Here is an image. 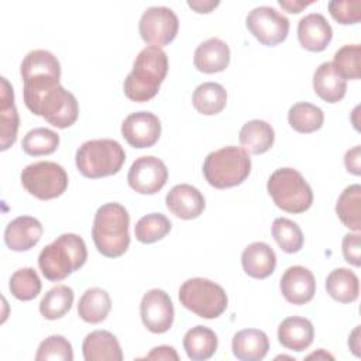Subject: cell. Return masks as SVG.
I'll list each match as a JSON object with an SVG mask.
<instances>
[{
	"label": "cell",
	"mask_w": 361,
	"mask_h": 361,
	"mask_svg": "<svg viewBox=\"0 0 361 361\" xmlns=\"http://www.w3.org/2000/svg\"><path fill=\"white\" fill-rule=\"evenodd\" d=\"M165 203L168 210L182 220H192L199 217L204 210V197L192 185H175L166 195Z\"/></svg>",
	"instance_id": "cell-16"
},
{
	"label": "cell",
	"mask_w": 361,
	"mask_h": 361,
	"mask_svg": "<svg viewBox=\"0 0 361 361\" xmlns=\"http://www.w3.org/2000/svg\"><path fill=\"white\" fill-rule=\"evenodd\" d=\"M188 6L192 7L196 13H210L214 7L219 6V1H195V0H189L188 1Z\"/></svg>",
	"instance_id": "cell-46"
},
{
	"label": "cell",
	"mask_w": 361,
	"mask_h": 361,
	"mask_svg": "<svg viewBox=\"0 0 361 361\" xmlns=\"http://www.w3.org/2000/svg\"><path fill=\"white\" fill-rule=\"evenodd\" d=\"M42 224L31 216H18L4 230V243L13 251H28L38 244L42 235Z\"/></svg>",
	"instance_id": "cell-18"
},
{
	"label": "cell",
	"mask_w": 361,
	"mask_h": 361,
	"mask_svg": "<svg viewBox=\"0 0 361 361\" xmlns=\"http://www.w3.org/2000/svg\"><path fill=\"white\" fill-rule=\"evenodd\" d=\"M59 145V135L45 127H37L30 130L21 142L23 151L31 157L49 155L56 151Z\"/></svg>",
	"instance_id": "cell-36"
},
{
	"label": "cell",
	"mask_w": 361,
	"mask_h": 361,
	"mask_svg": "<svg viewBox=\"0 0 361 361\" xmlns=\"http://www.w3.org/2000/svg\"><path fill=\"white\" fill-rule=\"evenodd\" d=\"M217 336L206 326H195L183 336V348L193 361H204L214 355L217 350Z\"/></svg>",
	"instance_id": "cell-28"
},
{
	"label": "cell",
	"mask_w": 361,
	"mask_h": 361,
	"mask_svg": "<svg viewBox=\"0 0 361 361\" xmlns=\"http://www.w3.org/2000/svg\"><path fill=\"white\" fill-rule=\"evenodd\" d=\"M179 30L178 16L165 6L148 7L138 23V31L144 42L154 47H164L172 42Z\"/></svg>",
	"instance_id": "cell-10"
},
{
	"label": "cell",
	"mask_w": 361,
	"mask_h": 361,
	"mask_svg": "<svg viewBox=\"0 0 361 361\" xmlns=\"http://www.w3.org/2000/svg\"><path fill=\"white\" fill-rule=\"evenodd\" d=\"M343 255L344 259L354 265L360 267L361 265V257H360V234L353 233V234H345L343 238Z\"/></svg>",
	"instance_id": "cell-42"
},
{
	"label": "cell",
	"mask_w": 361,
	"mask_h": 361,
	"mask_svg": "<svg viewBox=\"0 0 361 361\" xmlns=\"http://www.w3.org/2000/svg\"><path fill=\"white\" fill-rule=\"evenodd\" d=\"M86 259L87 250L83 238L73 233H65L41 250L38 267L48 281L59 282L82 268Z\"/></svg>",
	"instance_id": "cell-4"
},
{
	"label": "cell",
	"mask_w": 361,
	"mask_h": 361,
	"mask_svg": "<svg viewBox=\"0 0 361 361\" xmlns=\"http://www.w3.org/2000/svg\"><path fill=\"white\" fill-rule=\"evenodd\" d=\"M126 161L120 142L110 138L83 142L75 155L76 168L85 178L97 179L116 175Z\"/></svg>",
	"instance_id": "cell-6"
},
{
	"label": "cell",
	"mask_w": 361,
	"mask_h": 361,
	"mask_svg": "<svg viewBox=\"0 0 361 361\" xmlns=\"http://www.w3.org/2000/svg\"><path fill=\"white\" fill-rule=\"evenodd\" d=\"M121 135L134 148H149L161 137V121L149 111L131 113L121 123Z\"/></svg>",
	"instance_id": "cell-14"
},
{
	"label": "cell",
	"mask_w": 361,
	"mask_h": 361,
	"mask_svg": "<svg viewBox=\"0 0 361 361\" xmlns=\"http://www.w3.org/2000/svg\"><path fill=\"white\" fill-rule=\"evenodd\" d=\"M37 361H72L73 350L71 343L63 336H49L38 345L35 355Z\"/></svg>",
	"instance_id": "cell-40"
},
{
	"label": "cell",
	"mask_w": 361,
	"mask_h": 361,
	"mask_svg": "<svg viewBox=\"0 0 361 361\" xmlns=\"http://www.w3.org/2000/svg\"><path fill=\"white\" fill-rule=\"evenodd\" d=\"M283 298L293 305H305L310 302L316 292V279L307 268L302 265L289 267L279 282Z\"/></svg>",
	"instance_id": "cell-15"
},
{
	"label": "cell",
	"mask_w": 361,
	"mask_h": 361,
	"mask_svg": "<svg viewBox=\"0 0 361 361\" xmlns=\"http://www.w3.org/2000/svg\"><path fill=\"white\" fill-rule=\"evenodd\" d=\"M24 189L39 200L61 196L68 188V173L56 162L39 161L27 165L21 172Z\"/></svg>",
	"instance_id": "cell-9"
},
{
	"label": "cell",
	"mask_w": 361,
	"mask_h": 361,
	"mask_svg": "<svg viewBox=\"0 0 361 361\" xmlns=\"http://www.w3.org/2000/svg\"><path fill=\"white\" fill-rule=\"evenodd\" d=\"M110 309V296L102 288H90L85 290L78 303V314L82 320L90 324H97L106 320Z\"/></svg>",
	"instance_id": "cell-29"
},
{
	"label": "cell",
	"mask_w": 361,
	"mask_h": 361,
	"mask_svg": "<svg viewBox=\"0 0 361 361\" xmlns=\"http://www.w3.org/2000/svg\"><path fill=\"white\" fill-rule=\"evenodd\" d=\"M231 348L241 361H259L269 350V340L262 330L244 329L234 334Z\"/></svg>",
	"instance_id": "cell-24"
},
{
	"label": "cell",
	"mask_w": 361,
	"mask_h": 361,
	"mask_svg": "<svg viewBox=\"0 0 361 361\" xmlns=\"http://www.w3.org/2000/svg\"><path fill=\"white\" fill-rule=\"evenodd\" d=\"M314 93L327 103L340 102L347 92V80L334 69L331 62H323L313 75Z\"/></svg>",
	"instance_id": "cell-25"
},
{
	"label": "cell",
	"mask_w": 361,
	"mask_h": 361,
	"mask_svg": "<svg viewBox=\"0 0 361 361\" xmlns=\"http://www.w3.org/2000/svg\"><path fill=\"white\" fill-rule=\"evenodd\" d=\"M142 324L155 334L166 333L173 323L175 309L169 295L162 289H151L144 293L140 303Z\"/></svg>",
	"instance_id": "cell-13"
},
{
	"label": "cell",
	"mask_w": 361,
	"mask_h": 361,
	"mask_svg": "<svg viewBox=\"0 0 361 361\" xmlns=\"http://www.w3.org/2000/svg\"><path fill=\"white\" fill-rule=\"evenodd\" d=\"M183 307L203 319H216L227 309V293L216 282L206 278H190L179 288Z\"/></svg>",
	"instance_id": "cell-8"
},
{
	"label": "cell",
	"mask_w": 361,
	"mask_h": 361,
	"mask_svg": "<svg viewBox=\"0 0 361 361\" xmlns=\"http://www.w3.org/2000/svg\"><path fill=\"white\" fill-rule=\"evenodd\" d=\"M172 228V223L162 213L142 216L134 227L135 238L142 244H152L162 240Z\"/></svg>",
	"instance_id": "cell-35"
},
{
	"label": "cell",
	"mask_w": 361,
	"mask_h": 361,
	"mask_svg": "<svg viewBox=\"0 0 361 361\" xmlns=\"http://www.w3.org/2000/svg\"><path fill=\"white\" fill-rule=\"evenodd\" d=\"M245 25L250 32L267 47H275L283 42L289 32V20L269 6L252 8L247 14Z\"/></svg>",
	"instance_id": "cell-11"
},
{
	"label": "cell",
	"mask_w": 361,
	"mask_h": 361,
	"mask_svg": "<svg viewBox=\"0 0 361 361\" xmlns=\"http://www.w3.org/2000/svg\"><path fill=\"white\" fill-rule=\"evenodd\" d=\"M331 63L343 79H358L361 75V45L348 44L341 47L334 54Z\"/></svg>",
	"instance_id": "cell-39"
},
{
	"label": "cell",
	"mask_w": 361,
	"mask_h": 361,
	"mask_svg": "<svg viewBox=\"0 0 361 361\" xmlns=\"http://www.w3.org/2000/svg\"><path fill=\"white\" fill-rule=\"evenodd\" d=\"M307 358H330V360H333V355L324 353V350H319V353H313V354L307 355Z\"/></svg>",
	"instance_id": "cell-48"
},
{
	"label": "cell",
	"mask_w": 361,
	"mask_h": 361,
	"mask_svg": "<svg viewBox=\"0 0 361 361\" xmlns=\"http://www.w3.org/2000/svg\"><path fill=\"white\" fill-rule=\"evenodd\" d=\"M327 293L340 303H351L357 300L360 293L358 276L348 268H337L327 275Z\"/></svg>",
	"instance_id": "cell-30"
},
{
	"label": "cell",
	"mask_w": 361,
	"mask_h": 361,
	"mask_svg": "<svg viewBox=\"0 0 361 361\" xmlns=\"http://www.w3.org/2000/svg\"><path fill=\"white\" fill-rule=\"evenodd\" d=\"M195 68L203 73H217L230 63V48L220 38H209L197 45L193 55Z\"/></svg>",
	"instance_id": "cell-19"
},
{
	"label": "cell",
	"mask_w": 361,
	"mask_h": 361,
	"mask_svg": "<svg viewBox=\"0 0 361 361\" xmlns=\"http://www.w3.org/2000/svg\"><path fill=\"white\" fill-rule=\"evenodd\" d=\"M83 358L86 361H121L123 351L117 337L107 330H94L89 333L82 344Z\"/></svg>",
	"instance_id": "cell-21"
},
{
	"label": "cell",
	"mask_w": 361,
	"mask_h": 361,
	"mask_svg": "<svg viewBox=\"0 0 361 361\" xmlns=\"http://www.w3.org/2000/svg\"><path fill=\"white\" fill-rule=\"evenodd\" d=\"M73 290L66 285H56L49 289L39 302V312L47 320L63 317L73 305Z\"/></svg>",
	"instance_id": "cell-34"
},
{
	"label": "cell",
	"mask_w": 361,
	"mask_h": 361,
	"mask_svg": "<svg viewBox=\"0 0 361 361\" xmlns=\"http://www.w3.org/2000/svg\"><path fill=\"white\" fill-rule=\"evenodd\" d=\"M145 360H173V361H178L179 360V355L176 353V350L171 345H159V347H155L152 348L145 357Z\"/></svg>",
	"instance_id": "cell-43"
},
{
	"label": "cell",
	"mask_w": 361,
	"mask_h": 361,
	"mask_svg": "<svg viewBox=\"0 0 361 361\" xmlns=\"http://www.w3.org/2000/svg\"><path fill=\"white\" fill-rule=\"evenodd\" d=\"M20 73L23 80L28 79H61V63L58 58L45 49L30 51L21 65Z\"/></svg>",
	"instance_id": "cell-23"
},
{
	"label": "cell",
	"mask_w": 361,
	"mask_h": 361,
	"mask_svg": "<svg viewBox=\"0 0 361 361\" xmlns=\"http://www.w3.org/2000/svg\"><path fill=\"white\" fill-rule=\"evenodd\" d=\"M288 121L295 131L309 134L322 128L324 114L320 107L307 102H299L290 106L288 111Z\"/></svg>",
	"instance_id": "cell-33"
},
{
	"label": "cell",
	"mask_w": 361,
	"mask_h": 361,
	"mask_svg": "<svg viewBox=\"0 0 361 361\" xmlns=\"http://www.w3.org/2000/svg\"><path fill=\"white\" fill-rule=\"evenodd\" d=\"M274 203L288 213H303L313 203V192L302 173L293 168L274 171L267 182Z\"/></svg>",
	"instance_id": "cell-7"
},
{
	"label": "cell",
	"mask_w": 361,
	"mask_h": 361,
	"mask_svg": "<svg viewBox=\"0 0 361 361\" xmlns=\"http://www.w3.org/2000/svg\"><path fill=\"white\" fill-rule=\"evenodd\" d=\"M192 103L200 114L214 116L226 107L227 92L220 83L204 82L195 89Z\"/></svg>",
	"instance_id": "cell-31"
},
{
	"label": "cell",
	"mask_w": 361,
	"mask_h": 361,
	"mask_svg": "<svg viewBox=\"0 0 361 361\" xmlns=\"http://www.w3.org/2000/svg\"><path fill=\"white\" fill-rule=\"evenodd\" d=\"M130 214L127 209L110 202L102 204L94 214L92 238L97 251L107 258L121 257L130 245Z\"/></svg>",
	"instance_id": "cell-3"
},
{
	"label": "cell",
	"mask_w": 361,
	"mask_h": 361,
	"mask_svg": "<svg viewBox=\"0 0 361 361\" xmlns=\"http://www.w3.org/2000/svg\"><path fill=\"white\" fill-rule=\"evenodd\" d=\"M251 172V159L244 148L228 145L210 152L203 162V175L216 189H228L243 183Z\"/></svg>",
	"instance_id": "cell-5"
},
{
	"label": "cell",
	"mask_w": 361,
	"mask_h": 361,
	"mask_svg": "<svg viewBox=\"0 0 361 361\" xmlns=\"http://www.w3.org/2000/svg\"><path fill=\"white\" fill-rule=\"evenodd\" d=\"M333 38L331 25L326 17L319 13H310L298 23V39L300 45L310 52H322Z\"/></svg>",
	"instance_id": "cell-17"
},
{
	"label": "cell",
	"mask_w": 361,
	"mask_h": 361,
	"mask_svg": "<svg viewBox=\"0 0 361 361\" xmlns=\"http://www.w3.org/2000/svg\"><path fill=\"white\" fill-rule=\"evenodd\" d=\"M336 213L340 221L354 230L355 233L361 228V186L358 183L347 186L337 199Z\"/></svg>",
	"instance_id": "cell-32"
},
{
	"label": "cell",
	"mask_w": 361,
	"mask_h": 361,
	"mask_svg": "<svg viewBox=\"0 0 361 361\" xmlns=\"http://www.w3.org/2000/svg\"><path fill=\"white\" fill-rule=\"evenodd\" d=\"M282 8H285L289 13H300L305 7L310 6L313 1H300V0H279L278 1Z\"/></svg>",
	"instance_id": "cell-45"
},
{
	"label": "cell",
	"mask_w": 361,
	"mask_h": 361,
	"mask_svg": "<svg viewBox=\"0 0 361 361\" xmlns=\"http://www.w3.org/2000/svg\"><path fill=\"white\" fill-rule=\"evenodd\" d=\"M327 7L331 17L340 24H357L361 20L360 0H333Z\"/></svg>",
	"instance_id": "cell-41"
},
{
	"label": "cell",
	"mask_w": 361,
	"mask_h": 361,
	"mask_svg": "<svg viewBox=\"0 0 361 361\" xmlns=\"http://www.w3.org/2000/svg\"><path fill=\"white\" fill-rule=\"evenodd\" d=\"M241 265L248 276L265 279L275 271L276 255L267 243L255 241L244 248L241 254Z\"/></svg>",
	"instance_id": "cell-20"
},
{
	"label": "cell",
	"mask_w": 361,
	"mask_h": 361,
	"mask_svg": "<svg viewBox=\"0 0 361 361\" xmlns=\"http://www.w3.org/2000/svg\"><path fill=\"white\" fill-rule=\"evenodd\" d=\"M272 237L279 248L288 254L298 252L303 247V233L300 227L286 217H276L274 220Z\"/></svg>",
	"instance_id": "cell-37"
},
{
	"label": "cell",
	"mask_w": 361,
	"mask_h": 361,
	"mask_svg": "<svg viewBox=\"0 0 361 361\" xmlns=\"http://www.w3.org/2000/svg\"><path fill=\"white\" fill-rule=\"evenodd\" d=\"M348 345H350V348L353 350V353L357 355V357H360V326H357L355 329H354V331L351 333V336H350V338H348Z\"/></svg>",
	"instance_id": "cell-47"
},
{
	"label": "cell",
	"mask_w": 361,
	"mask_h": 361,
	"mask_svg": "<svg viewBox=\"0 0 361 361\" xmlns=\"http://www.w3.org/2000/svg\"><path fill=\"white\" fill-rule=\"evenodd\" d=\"M11 295L23 302L32 300L41 292V279L31 267L17 269L8 282Z\"/></svg>",
	"instance_id": "cell-38"
},
{
	"label": "cell",
	"mask_w": 361,
	"mask_h": 361,
	"mask_svg": "<svg viewBox=\"0 0 361 361\" xmlns=\"http://www.w3.org/2000/svg\"><path fill=\"white\" fill-rule=\"evenodd\" d=\"M314 329L309 319L300 316H290L281 322L278 327V341L288 350L303 351L312 343Z\"/></svg>",
	"instance_id": "cell-22"
},
{
	"label": "cell",
	"mask_w": 361,
	"mask_h": 361,
	"mask_svg": "<svg viewBox=\"0 0 361 361\" xmlns=\"http://www.w3.org/2000/svg\"><path fill=\"white\" fill-rule=\"evenodd\" d=\"M344 164L348 172L353 175L361 173V158H360V145H355L354 148L348 149L344 155Z\"/></svg>",
	"instance_id": "cell-44"
},
{
	"label": "cell",
	"mask_w": 361,
	"mask_h": 361,
	"mask_svg": "<svg viewBox=\"0 0 361 361\" xmlns=\"http://www.w3.org/2000/svg\"><path fill=\"white\" fill-rule=\"evenodd\" d=\"M168 180V169L164 161L154 155L137 158L127 173V182L133 190L141 195H155Z\"/></svg>",
	"instance_id": "cell-12"
},
{
	"label": "cell",
	"mask_w": 361,
	"mask_h": 361,
	"mask_svg": "<svg viewBox=\"0 0 361 361\" xmlns=\"http://www.w3.org/2000/svg\"><path fill=\"white\" fill-rule=\"evenodd\" d=\"M23 96L27 109L35 116L44 117L58 128L71 127L79 116V104L73 93L63 86H23Z\"/></svg>",
	"instance_id": "cell-1"
},
{
	"label": "cell",
	"mask_w": 361,
	"mask_h": 361,
	"mask_svg": "<svg viewBox=\"0 0 361 361\" xmlns=\"http://www.w3.org/2000/svg\"><path fill=\"white\" fill-rule=\"evenodd\" d=\"M0 123H1V131H0V149L6 151L10 148L16 140H17V131H18V113L14 104V92L13 86L8 83V80L3 76L1 78V102H0Z\"/></svg>",
	"instance_id": "cell-26"
},
{
	"label": "cell",
	"mask_w": 361,
	"mask_h": 361,
	"mask_svg": "<svg viewBox=\"0 0 361 361\" xmlns=\"http://www.w3.org/2000/svg\"><path fill=\"white\" fill-rule=\"evenodd\" d=\"M240 144L250 154H264L274 145L275 133L264 120H250L240 130Z\"/></svg>",
	"instance_id": "cell-27"
},
{
	"label": "cell",
	"mask_w": 361,
	"mask_h": 361,
	"mask_svg": "<svg viewBox=\"0 0 361 361\" xmlns=\"http://www.w3.org/2000/svg\"><path fill=\"white\" fill-rule=\"evenodd\" d=\"M166 73V52L159 47L148 45L135 56L133 69L124 79V94L133 102H148L157 96Z\"/></svg>",
	"instance_id": "cell-2"
}]
</instances>
